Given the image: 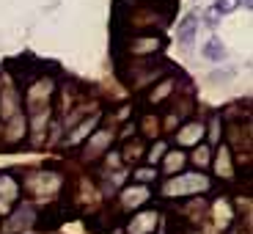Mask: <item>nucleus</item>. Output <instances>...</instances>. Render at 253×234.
I'll use <instances>...</instances> for the list:
<instances>
[{"label":"nucleus","instance_id":"obj_4","mask_svg":"<svg viewBox=\"0 0 253 234\" xmlns=\"http://www.w3.org/2000/svg\"><path fill=\"white\" fill-rule=\"evenodd\" d=\"M242 3H245V6H251V0H242Z\"/></svg>","mask_w":253,"mask_h":234},{"label":"nucleus","instance_id":"obj_1","mask_svg":"<svg viewBox=\"0 0 253 234\" xmlns=\"http://www.w3.org/2000/svg\"><path fill=\"white\" fill-rule=\"evenodd\" d=\"M237 3H240V0H217L215 6H212V11H209L207 22H209V25H215L217 17H223V14H228V11H234Z\"/></svg>","mask_w":253,"mask_h":234},{"label":"nucleus","instance_id":"obj_2","mask_svg":"<svg viewBox=\"0 0 253 234\" xmlns=\"http://www.w3.org/2000/svg\"><path fill=\"white\" fill-rule=\"evenodd\" d=\"M204 55H207L209 61H223V58H226V47H223L220 39H209L207 45H204Z\"/></svg>","mask_w":253,"mask_h":234},{"label":"nucleus","instance_id":"obj_3","mask_svg":"<svg viewBox=\"0 0 253 234\" xmlns=\"http://www.w3.org/2000/svg\"><path fill=\"white\" fill-rule=\"evenodd\" d=\"M193 31H196V17L190 14L182 22V28H179V42H182L184 47H190V42H193Z\"/></svg>","mask_w":253,"mask_h":234}]
</instances>
